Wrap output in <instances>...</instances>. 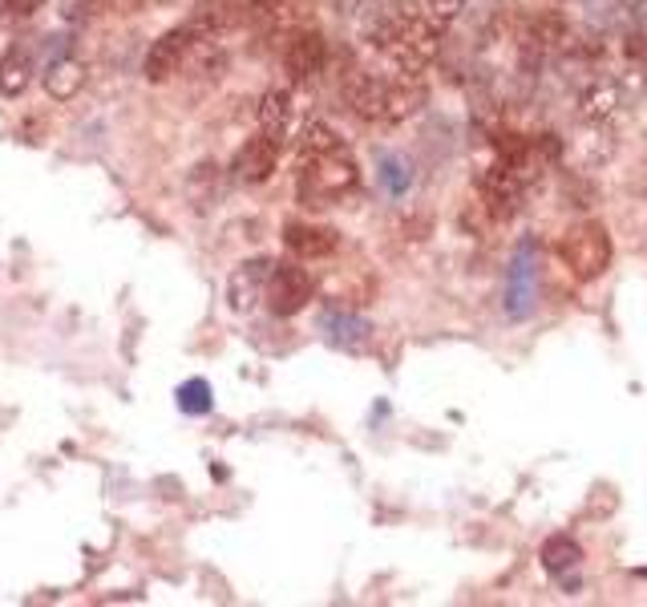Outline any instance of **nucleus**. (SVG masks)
<instances>
[{
    "mask_svg": "<svg viewBox=\"0 0 647 607\" xmlns=\"http://www.w3.org/2000/svg\"><path fill=\"white\" fill-rule=\"evenodd\" d=\"M0 4L9 9V17H33V12L46 4V0H0Z\"/></svg>",
    "mask_w": 647,
    "mask_h": 607,
    "instance_id": "nucleus-23",
    "label": "nucleus"
},
{
    "mask_svg": "<svg viewBox=\"0 0 647 607\" xmlns=\"http://www.w3.org/2000/svg\"><path fill=\"white\" fill-rule=\"evenodd\" d=\"M81 86H86V66H81L78 57L61 53V57H53V61H49V69H46V90H49V98H57V101L78 98Z\"/></svg>",
    "mask_w": 647,
    "mask_h": 607,
    "instance_id": "nucleus-14",
    "label": "nucleus"
},
{
    "mask_svg": "<svg viewBox=\"0 0 647 607\" xmlns=\"http://www.w3.org/2000/svg\"><path fill=\"white\" fill-rule=\"evenodd\" d=\"M312 300V276L296 263H271L268 271V308L276 316H296Z\"/></svg>",
    "mask_w": 647,
    "mask_h": 607,
    "instance_id": "nucleus-4",
    "label": "nucleus"
},
{
    "mask_svg": "<svg viewBox=\"0 0 647 607\" xmlns=\"http://www.w3.org/2000/svg\"><path fill=\"white\" fill-rule=\"evenodd\" d=\"M372 46L401 73H425L441 53V29L434 17H389L377 24Z\"/></svg>",
    "mask_w": 647,
    "mask_h": 607,
    "instance_id": "nucleus-1",
    "label": "nucleus"
},
{
    "mask_svg": "<svg viewBox=\"0 0 647 607\" xmlns=\"http://www.w3.org/2000/svg\"><path fill=\"white\" fill-rule=\"evenodd\" d=\"M279 150H283V142H276V138L268 135H256V138H247L243 150L235 155V179H243V182H263L271 179V170H276L279 162Z\"/></svg>",
    "mask_w": 647,
    "mask_h": 607,
    "instance_id": "nucleus-10",
    "label": "nucleus"
},
{
    "mask_svg": "<svg viewBox=\"0 0 647 607\" xmlns=\"http://www.w3.org/2000/svg\"><path fill=\"white\" fill-rule=\"evenodd\" d=\"M283 243H288L291 256H300V259H324V256H332V251H336L340 236H336L332 227L288 223V231H283Z\"/></svg>",
    "mask_w": 647,
    "mask_h": 607,
    "instance_id": "nucleus-12",
    "label": "nucleus"
},
{
    "mask_svg": "<svg viewBox=\"0 0 647 607\" xmlns=\"http://www.w3.org/2000/svg\"><path fill=\"white\" fill-rule=\"evenodd\" d=\"M579 559H583V547L570 535H555L543 547V563H547L550 575H567L570 567H579Z\"/></svg>",
    "mask_w": 647,
    "mask_h": 607,
    "instance_id": "nucleus-17",
    "label": "nucleus"
},
{
    "mask_svg": "<svg viewBox=\"0 0 647 607\" xmlns=\"http://www.w3.org/2000/svg\"><path fill=\"white\" fill-rule=\"evenodd\" d=\"M425 106V86L417 73L385 78V98H380V122H405Z\"/></svg>",
    "mask_w": 647,
    "mask_h": 607,
    "instance_id": "nucleus-8",
    "label": "nucleus"
},
{
    "mask_svg": "<svg viewBox=\"0 0 647 607\" xmlns=\"http://www.w3.org/2000/svg\"><path fill=\"white\" fill-rule=\"evenodd\" d=\"M179 409L190 417L211 414V385L202 381V377H190V381L179 389Z\"/></svg>",
    "mask_w": 647,
    "mask_h": 607,
    "instance_id": "nucleus-21",
    "label": "nucleus"
},
{
    "mask_svg": "<svg viewBox=\"0 0 647 607\" xmlns=\"http://www.w3.org/2000/svg\"><path fill=\"white\" fill-rule=\"evenodd\" d=\"M615 113H619V93H615V86H595V90L583 93V118L595 126L611 122Z\"/></svg>",
    "mask_w": 647,
    "mask_h": 607,
    "instance_id": "nucleus-19",
    "label": "nucleus"
},
{
    "mask_svg": "<svg viewBox=\"0 0 647 607\" xmlns=\"http://www.w3.org/2000/svg\"><path fill=\"white\" fill-rule=\"evenodd\" d=\"M29 78H33V57L24 53L21 46H12L9 53L0 57V93L4 98H21Z\"/></svg>",
    "mask_w": 647,
    "mask_h": 607,
    "instance_id": "nucleus-16",
    "label": "nucleus"
},
{
    "mask_svg": "<svg viewBox=\"0 0 647 607\" xmlns=\"http://www.w3.org/2000/svg\"><path fill=\"white\" fill-rule=\"evenodd\" d=\"M558 256L579 280H599L603 271L611 268V236L599 223H579L563 236Z\"/></svg>",
    "mask_w": 647,
    "mask_h": 607,
    "instance_id": "nucleus-3",
    "label": "nucleus"
},
{
    "mask_svg": "<svg viewBox=\"0 0 647 607\" xmlns=\"http://www.w3.org/2000/svg\"><path fill=\"white\" fill-rule=\"evenodd\" d=\"M291 113H296L291 90H279L276 86V90L263 93V101H259V126H263V135L283 142V138H288V126H291Z\"/></svg>",
    "mask_w": 647,
    "mask_h": 607,
    "instance_id": "nucleus-15",
    "label": "nucleus"
},
{
    "mask_svg": "<svg viewBox=\"0 0 647 607\" xmlns=\"http://www.w3.org/2000/svg\"><path fill=\"white\" fill-rule=\"evenodd\" d=\"M296 147H300V158H312V155H328V150H340L345 147V138L336 135L328 122H308L300 130V142H296Z\"/></svg>",
    "mask_w": 647,
    "mask_h": 607,
    "instance_id": "nucleus-18",
    "label": "nucleus"
},
{
    "mask_svg": "<svg viewBox=\"0 0 647 607\" xmlns=\"http://www.w3.org/2000/svg\"><path fill=\"white\" fill-rule=\"evenodd\" d=\"M320 332L328 337V345L345 352H365L372 340V325L365 316L357 312H345V308H332V312L320 316Z\"/></svg>",
    "mask_w": 647,
    "mask_h": 607,
    "instance_id": "nucleus-9",
    "label": "nucleus"
},
{
    "mask_svg": "<svg viewBox=\"0 0 647 607\" xmlns=\"http://www.w3.org/2000/svg\"><path fill=\"white\" fill-rule=\"evenodd\" d=\"M425 4H429V17H434L437 24L454 21V17L466 9V0H425Z\"/></svg>",
    "mask_w": 647,
    "mask_h": 607,
    "instance_id": "nucleus-22",
    "label": "nucleus"
},
{
    "mask_svg": "<svg viewBox=\"0 0 647 607\" xmlns=\"http://www.w3.org/2000/svg\"><path fill=\"white\" fill-rule=\"evenodd\" d=\"M324 57H328V46L320 29H291L283 37V73L291 78V86L312 81L324 69Z\"/></svg>",
    "mask_w": 647,
    "mask_h": 607,
    "instance_id": "nucleus-6",
    "label": "nucleus"
},
{
    "mask_svg": "<svg viewBox=\"0 0 647 607\" xmlns=\"http://www.w3.org/2000/svg\"><path fill=\"white\" fill-rule=\"evenodd\" d=\"M538 296V268H535V243H522L510 259V276H506V316L526 320L535 312Z\"/></svg>",
    "mask_w": 647,
    "mask_h": 607,
    "instance_id": "nucleus-7",
    "label": "nucleus"
},
{
    "mask_svg": "<svg viewBox=\"0 0 647 607\" xmlns=\"http://www.w3.org/2000/svg\"><path fill=\"white\" fill-rule=\"evenodd\" d=\"M268 271H271V259H247L239 268L231 271V280H227V300H231L235 312H251L259 300V292L268 288Z\"/></svg>",
    "mask_w": 647,
    "mask_h": 607,
    "instance_id": "nucleus-11",
    "label": "nucleus"
},
{
    "mask_svg": "<svg viewBox=\"0 0 647 607\" xmlns=\"http://www.w3.org/2000/svg\"><path fill=\"white\" fill-rule=\"evenodd\" d=\"M202 29L199 24H179V29H170V33H162L150 46V53H146V81H170L175 73L182 69V61H187V53L195 49V37H199Z\"/></svg>",
    "mask_w": 647,
    "mask_h": 607,
    "instance_id": "nucleus-5",
    "label": "nucleus"
},
{
    "mask_svg": "<svg viewBox=\"0 0 647 607\" xmlns=\"http://www.w3.org/2000/svg\"><path fill=\"white\" fill-rule=\"evenodd\" d=\"M380 182H385V191L389 195L409 191V187H414V167H409V158H401V155L380 158Z\"/></svg>",
    "mask_w": 647,
    "mask_h": 607,
    "instance_id": "nucleus-20",
    "label": "nucleus"
},
{
    "mask_svg": "<svg viewBox=\"0 0 647 607\" xmlns=\"http://www.w3.org/2000/svg\"><path fill=\"white\" fill-rule=\"evenodd\" d=\"M360 182L357 158L348 155V147L328 150V155L300 158V202L303 207H332L345 199Z\"/></svg>",
    "mask_w": 647,
    "mask_h": 607,
    "instance_id": "nucleus-2",
    "label": "nucleus"
},
{
    "mask_svg": "<svg viewBox=\"0 0 647 607\" xmlns=\"http://www.w3.org/2000/svg\"><path fill=\"white\" fill-rule=\"evenodd\" d=\"M345 98L348 106L369 118V122H380V98H385V78L377 73H365V69H352L345 78Z\"/></svg>",
    "mask_w": 647,
    "mask_h": 607,
    "instance_id": "nucleus-13",
    "label": "nucleus"
},
{
    "mask_svg": "<svg viewBox=\"0 0 647 607\" xmlns=\"http://www.w3.org/2000/svg\"><path fill=\"white\" fill-rule=\"evenodd\" d=\"M631 4H636V0H631Z\"/></svg>",
    "mask_w": 647,
    "mask_h": 607,
    "instance_id": "nucleus-24",
    "label": "nucleus"
}]
</instances>
